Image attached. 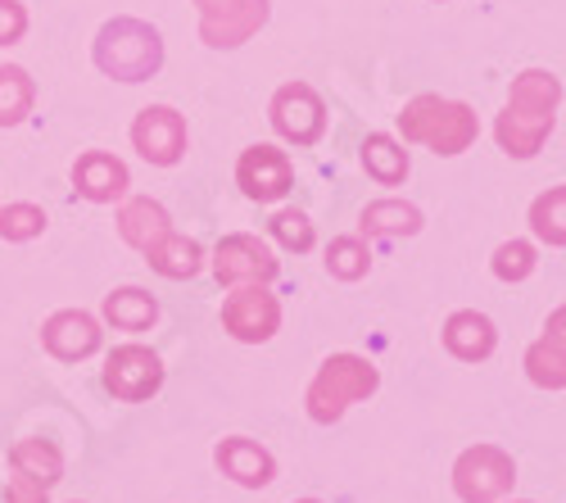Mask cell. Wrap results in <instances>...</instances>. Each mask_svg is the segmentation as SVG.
Returning <instances> with one entry per match:
<instances>
[{"label": "cell", "mask_w": 566, "mask_h": 503, "mask_svg": "<svg viewBox=\"0 0 566 503\" xmlns=\"http://www.w3.org/2000/svg\"><path fill=\"white\" fill-rule=\"evenodd\" d=\"M557 109H562V77L548 69H526L522 77H512L507 91V109L494 123L499 146L512 159H531L539 155V146L548 142V132L557 127Z\"/></svg>", "instance_id": "obj_1"}, {"label": "cell", "mask_w": 566, "mask_h": 503, "mask_svg": "<svg viewBox=\"0 0 566 503\" xmlns=\"http://www.w3.org/2000/svg\"><path fill=\"white\" fill-rule=\"evenodd\" d=\"M376 386H381V373H376L371 358H363V354H332L317 368V377L308 381V395H304L308 418L317 427H332V422H340L349 413L354 404L371 399Z\"/></svg>", "instance_id": "obj_2"}, {"label": "cell", "mask_w": 566, "mask_h": 503, "mask_svg": "<svg viewBox=\"0 0 566 503\" xmlns=\"http://www.w3.org/2000/svg\"><path fill=\"white\" fill-rule=\"evenodd\" d=\"M91 55H96V69L114 82H146L164 69V36L140 19H109L96 32Z\"/></svg>", "instance_id": "obj_3"}, {"label": "cell", "mask_w": 566, "mask_h": 503, "mask_svg": "<svg viewBox=\"0 0 566 503\" xmlns=\"http://www.w3.org/2000/svg\"><path fill=\"white\" fill-rule=\"evenodd\" d=\"M399 132L403 142H417L436 155H462L471 142L481 136L476 109L462 105V101H444V96H412L399 114Z\"/></svg>", "instance_id": "obj_4"}, {"label": "cell", "mask_w": 566, "mask_h": 503, "mask_svg": "<svg viewBox=\"0 0 566 503\" xmlns=\"http://www.w3.org/2000/svg\"><path fill=\"white\" fill-rule=\"evenodd\" d=\"M516 485V463L499 444H471L453 463V494L462 503H503Z\"/></svg>", "instance_id": "obj_5"}, {"label": "cell", "mask_w": 566, "mask_h": 503, "mask_svg": "<svg viewBox=\"0 0 566 503\" xmlns=\"http://www.w3.org/2000/svg\"><path fill=\"white\" fill-rule=\"evenodd\" d=\"M222 327L241 345H268L281 332V300L259 282L231 286V295L222 300Z\"/></svg>", "instance_id": "obj_6"}, {"label": "cell", "mask_w": 566, "mask_h": 503, "mask_svg": "<svg viewBox=\"0 0 566 503\" xmlns=\"http://www.w3.org/2000/svg\"><path fill=\"white\" fill-rule=\"evenodd\" d=\"M105 390L123 404H146L164 390V363L146 345H118L105 358Z\"/></svg>", "instance_id": "obj_7"}, {"label": "cell", "mask_w": 566, "mask_h": 503, "mask_svg": "<svg viewBox=\"0 0 566 503\" xmlns=\"http://www.w3.org/2000/svg\"><path fill=\"white\" fill-rule=\"evenodd\" d=\"M200 41L213 51H235L268 23V0H196Z\"/></svg>", "instance_id": "obj_8"}, {"label": "cell", "mask_w": 566, "mask_h": 503, "mask_svg": "<svg viewBox=\"0 0 566 503\" xmlns=\"http://www.w3.org/2000/svg\"><path fill=\"white\" fill-rule=\"evenodd\" d=\"M268 118H272L281 142H291V146H313V142H322V132H326V105H322V96L308 82H286L281 86L272 96Z\"/></svg>", "instance_id": "obj_9"}, {"label": "cell", "mask_w": 566, "mask_h": 503, "mask_svg": "<svg viewBox=\"0 0 566 503\" xmlns=\"http://www.w3.org/2000/svg\"><path fill=\"white\" fill-rule=\"evenodd\" d=\"M235 187H241V196L254 205H276L295 187V164L276 146H250L241 159H235Z\"/></svg>", "instance_id": "obj_10"}, {"label": "cell", "mask_w": 566, "mask_h": 503, "mask_svg": "<svg viewBox=\"0 0 566 503\" xmlns=\"http://www.w3.org/2000/svg\"><path fill=\"white\" fill-rule=\"evenodd\" d=\"M209 263H213V277H218L222 286H250V282L268 286L276 272H281V263L272 259V250H268L259 237H250V232L222 237Z\"/></svg>", "instance_id": "obj_11"}, {"label": "cell", "mask_w": 566, "mask_h": 503, "mask_svg": "<svg viewBox=\"0 0 566 503\" xmlns=\"http://www.w3.org/2000/svg\"><path fill=\"white\" fill-rule=\"evenodd\" d=\"M132 146L140 150V159H150L155 168H172L186 155V118L168 105H150L140 109L132 123Z\"/></svg>", "instance_id": "obj_12"}, {"label": "cell", "mask_w": 566, "mask_h": 503, "mask_svg": "<svg viewBox=\"0 0 566 503\" xmlns=\"http://www.w3.org/2000/svg\"><path fill=\"white\" fill-rule=\"evenodd\" d=\"M101 340H105L101 323H96L91 313H82V308H60V313L45 317V327H41L45 354H55L60 363H82V358H91V354L101 349Z\"/></svg>", "instance_id": "obj_13"}, {"label": "cell", "mask_w": 566, "mask_h": 503, "mask_svg": "<svg viewBox=\"0 0 566 503\" xmlns=\"http://www.w3.org/2000/svg\"><path fill=\"white\" fill-rule=\"evenodd\" d=\"M73 187L82 200L91 205H114L127 196L132 187V172L118 155H105V150H86L77 164H73Z\"/></svg>", "instance_id": "obj_14"}, {"label": "cell", "mask_w": 566, "mask_h": 503, "mask_svg": "<svg viewBox=\"0 0 566 503\" xmlns=\"http://www.w3.org/2000/svg\"><path fill=\"white\" fill-rule=\"evenodd\" d=\"M213 459H218L222 476H231L235 485H245V490H263V485H272V476H276V459H272V453H268L259 440H250V436L222 440Z\"/></svg>", "instance_id": "obj_15"}, {"label": "cell", "mask_w": 566, "mask_h": 503, "mask_svg": "<svg viewBox=\"0 0 566 503\" xmlns=\"http://www.w3.org/2000/svg\"><path fill=\"white\" fill-rule=\"evenodd\" d=\"M140 254H146V263L159 272V277H168V282H191V277H200L205 263H209L205 250H200V241L172 232V227H168L159 241H150Z\"/></svg>", "instance_id": "obj_16"}, {"label": "cell", "mask_w": 566, "mask_h": 503, "mask_svg": "<svg viewBox=\"0 0 566 503\" xmlns=\"http://www.w3.org/2000/svg\"><path fill=\"white\" fill-rule=\"evenodd\" d=\"M494 345H499V332H494V323H490L485 313H476V308L449 313V323H444V349H449L453 358H462V363H485V358L494 354Z\"/></svg>", "instance_id": "obj_17"}, {"label": "cell", "mask_w": 566, "mask_h": 503, "mask_svg": "<svg viewBox=\"0 0 566 503\" xmlns=\"http://www.w3.org/2000/svg\"><path fill=\"white\" fill-rule=\"evenodd\" d=\"M562 323H566V313H562V308H553V317H548L544 336H539V340L526 349V373H531V381H535V386H544V390H562V386H566Z\"/></svg>", "instance_id": "obj_18"}, {"label": "cell", "mask_w": 566, "mask_h": 503, "mask_svg": "<svg viewBox=\"0 0 566 503\" xmlns=\"http://www.w3.org/2000/svg\"><path fill=\"white\" fill-rule=\"evenodd\" d=\"M168 227H172L168 209H164L159 200H150V196L123 200V209H118V237H123L132 250H146L150 241H159V237L168 232Z\"/></svg>", "instance_id": "obj_19"}, {"label": "cell", "mask_w": 566, "mask_h": 503, "mask_svg": "<svg viewBox=\"0 0 566 503\" xmlns=\"http://www.w3.org/2000/svg\"><path fill=\"white\" fill-rule=\"evenodd\" d=\"M10 472H23L28 481L51 490L60 476H64V453L55 440H41V436H28L10 449Z\"/></svg>", "instance_id": "obj_20"}, {"label": "cell", "mask_w": 566, "mask_h": 503, "mask_svg": "<svg viewBox=\"0 0 566 503\" xmlns=\"http://www.w3.org/2000/svg\"><path fill=\"white\" fill-rule=\"evenodd\" d=\"M363 241L371 237H417L421 232V209L408 200H376L363 209Z\"/></svg>", "instance_id": "obj_21"}, {"label": "cell", "mask_w": 566, "mask_h": 503, "mask_svg": "<svg viewBox=\"0 0 566 503\" xmlns=\"http://www.w3.org/2000/svg\"><path fill=\"white\" fill-rule=\"evenodd\" d=\"M155 317H159V304L150 291L123 286V291L105 295V323L118 332H146V327H155Z\"/></svg>", "instance_id": "obj_22"}, {"label": "cell", "mask_w": 566, "mask_h": 503, "mask_svg": "<svg viewBox=\"0 0 566 503\" xmlns=\"http://www.w3.org/2000/svg\"><path fill=\"white\" fill-rule=\"evenodd\" d=\"M363 168H367V177L381 181V187H399V181L408 177V168H412V159H408V150L395 142V136L371 132L363 142Z\"/></svg>", "instance_id": "obj_23"}, {"label": "cell", "mask_w": 566, "mask_h": 503, "mask_svg": "<svg viewBox=\"0 0 566 503\" xmlns=\"http://www.w3.org/2000/svg\"><path fill=\"white\" fill-rule=\"evenodd\" d=\"M36 105V86L28 77V69L6 64L0 69V127H19Z\"/></svg>", "instance_id": "obj_24"}, {"label": "cell", "mask_w": 566, "mask_h": 503, "mask_svg": "<svg viewBox=\"0 0 566 503\" xmlns=\"http://www.w3.org/2000/svg\"><path fill=\"white\" fill-rule=\"evenodd\" d=\"M531 232H535L544 245H553V250L566 245V187H548V191L531 205Z\"/></svg>", "instance_id": "obj_25"}, {"label": "cell", "mask_w": 566, "mask_h": 503, "mask_svg": "<svg viewBox=\"0 0 566 503\" xmlns=\"http://www.w3.org/2000/svg\"><path fill=\"white\" fill-rule=\"evenodd\" d=\"M326 272H332L336 282H363L371 272V250L363 237H336L326 245Z\"/></svg>", "instance_id": "obj_26"}, {"label": "cell", "mask_w": 566, "mask_h": 503, "mask_svg": "<svg viewBox=\"0 0 566 503\" xmlns=\"http://www.w3.org/2000/svg\"><path fill=\"white\" fill-rule=\"evenodd\" d=\"M41 232H45V209H41V205L19 200V205L0 209V241L23 245V241H36Z\"/></svg>", "instance_id": "obj_27"}, {"label": "cell", "mask_w": 566, "mask_h": 503, "mask_svg": "<svg viewBox=\"0 0 566 503\" xmlns=\"http://www.w3.org/2000/svg\"><path fill=\"white\" fill-rule=\"evenodd\" d=\"M535 245L531 241H503L499 250H494V277L499 282H526L531 277V272H535Z\"/></svg>", "instance_id": "obj_28"}, {"label": "cell", "mask_w": 566, "mask_h": 503, "mask_svg": "<svg viewBox=\"0 0 566 503\" xmlns=\"http://www.w3.org/2000/svg\"><path fill=\"white\" fill-rule=\"evenodd\" d=\"M272 237L286 245V250H295V254H308L313 250V241H317V232H313V222L300 213V209H281L276 218H272Z\"/></svg>", "instance_id": "obj_29"}, {"label": "cell", "mask_w": 566, "mask_h": 503, "mask_svg": "<svg viewBox=\"0 0 566 503\" xmlns=\"http://www.w3.org/2000/svg\"><path fill=\"white\" fill-rule=\"evenodd\" d=\"M28 32V10L19 0H0V45H14Z\"/></svg>", "instance_id": "obj_30"}, {"label": "cell", "mask_w": 566, "mask_h": 503, "mask_svg": "<svg viewBox=\"0 0 566 503\" xmlns=\"http://www.w3.org/2000/svg\"><path fill=\"white\" fill-rule=\"evenodd\" d=\"M51 499V490L28 481L23 472H10V485H6V503H45Z\"/></svg>", "instance_id": "obj_31"}, {"label": "cell", "mask_w": 566, "mask_h": 503, "mask_svg": "<svg viewBox=\"0 0 566 503\" xmlns=\"http://www.w3.org/2000/svg\"><path fill=\"white\" fill-rule=\"evenodd\" d=\"M512 503H531V499H512Z\"/></svg>", "instance_id": "obj_32"}, {"label": "cell", "mask_w": 566, "mask_h": 503, "mask_svg": "<svg viewBox=\"0 0 566 503\" xmlns=\"http://www.w3.org/2000/svg\"><path fill=\"white\" fill-rule=\"evenodd\" d=\"M300 503H317V499H300Z\"/></svg>", "instance_id": "obj_33"}]
</instances>
